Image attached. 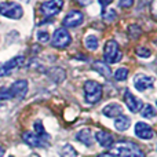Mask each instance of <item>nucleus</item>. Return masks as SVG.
I'll return each mask as SVG.
<instances>
[{
    "instance_id": "28",
    "label": "nucleus",
    "mask_w": 157,
    "mask_h": 157,
    "mask_svg": "<svg viewBox=\"0 0 157 157\" xmlns=\"http://www.w3.org/2000/svg\"><path fill=\"white\" fill-rule=\"evenodd\" d=\"M7 99H11L8 88H0V101H7Z\"/></svg>"
},
{
    "instance_id": "25",
    "label": "nucleus",
    "mask_w": 157,
    "mask_h": 157,
    "mask_svg": "<svg viewBox=\"0 0 157 157\" xmlns=\"http://www.w3.org/2000/svg\"><path fill=\"white\" fill-rule=\"evenodd\" d=\"M102 18L105 19L106 22H112L113 19H116V11L113 8H109V10H105L102 13Z\"/></svg>"
},
{
    "instance_id": "23",
    "label": "nucleus",
    "mask_w": 157,
    "mask_h": 157,
    "mask_svg": "<svg viewBox=\"0 0 157 157\" xmlns=\"http://www.w3.org/2000/svg\"><path fill=\"white\" fill-rule=\"evenodd\" d=\"M114 80L116 81H124L128 76V69L127 68H119L116 72H114Z\"/></svg>"
},
{
    "instance_id": "31",
    "label": "nucleus",
    "mask_w": 157,
    "mask_h": 157,
    "mask_svg": "<svg viewBox=\"0 0 157 157\" xmlns=\"http://www.w3.org/2000/svg\"><path fill=\"white\" fill-rule=\"evenodd\" d=\"M3 155H4V149H3V147H0V157H3Z\"/></svg>"
},
{
    "instance_id": "10",
    "label": "nucleus",
    "mask_w": 157,
    "mask_h": 157,
    "mask_svg": "<svg viewBox=\"0 0 157 157\" xmlns=\"http://www.w3.org/2000/svg\"><path fill=\"white\" fill-rule=\"evenodd\" d=\"M155 86V78L152 76H146V75H136L134 77V87L138 91H145L147 88H153Z\"/></svg>"
},
{
    "instance_id": "2",
    "label": "nucleus",
    "mask_w": 157,
    "mask_h": 157,
    "mask_svg": "<svg viewBox=\"0 0 157 157\" xmlns=\"http://www.w3.org/2000/svg\"><path fill=\"white\" fill-rule=\"evenodd\" d=\"M84 95L88 103H97L102 98V86L95 80H87L84 83Z\"/></svg>"
},
{
    "instance_id": "32",
    "label": "nucleus",
    "mask_w": 157,
    "mask_h": 157,
    "mask_svg": "<svg viewBox=\"0 0 157 157\" xmlns=\"http://www.w3.org/2000/svg\"><path fill=\"white\" fill-rule=\"evenodd\" d=\"M10 157H14V156H10Z\"/></svg>"
},
{
    "instance_id": "12",
    "label": "nucleus",
    "mask_w": 157,
    "mask_h": 157,
    "mask_svg": "<svg viewBox=\"0 0 157 157\" xmlns=\"http://www.w3.org/2000/svg\"><path fill=\"white\" fill-rule=\"evenodd\" d=\"M134 131H135V135L141 139H152L153 136H155V132H153L152 127L147 125L146 123H144V121L136 123Z\"/></svg>"
},
{
    "instance_id": "8",
    "label": "nucleus",
    "mask_w": 157,
    "mask_h": 157,
    "mask_svg": "<svg viewBox=\"0 0 157 157\" xmlns=\"http://www.w3.org/2000/svg\"><path fill=\"white\" fill-rule=\"evenodd\" d=\"M63 6L62 0H51V2H44L41 3L40 6V11L44 14V15L48 18V17H52L55 14H58L61 11Z\"/></svg>"
},
{
    "instance_id": "3",
    "label": "nucleus",
    "mask_w": 157,
    "mask_h": 157,
    "mask_svg": "<svg viewBox=\"0 0 157 157\" xmlns=\"http://www.w3.org/2000/svg\"><path fill=\"white\" fill-rule=\"evenodd\" d=\"M0 14L3 17H7L11 19H19L24 15V10H22L21 4L14 2H3L0 3Z\"/></svg>"
},
{
    "instance_id": "24",
    "label": "nucleus",
    "mask_w": 157,
    "mask_h": 157,
    "mask_svg": "<svg viewBox=\"0 0 157 157\" xmlns=\"http://www.w3.org/2000/svg\"><path fill=\"white\" fill-rule=\"evenodd\" d=\"M128 33H130L131 39H138L142 33V29L138 26V25H131V26L128 28Z\"/></svg>"
},
{
    "instance_id": "18",
    "label": "nucleus",
    "mask_w": 157,
    "mask_h": 157,
    "mask_svg": "<svg viewBox=\"0 0 157 157\" xmlns=\"http://www.w3.org/2000/svg\"><path fill=\"white\" fill-rule=\"evenodd\" d=\"M131 125V120L130 117L124 116V114H121V116L116 117V120H114V127H116V130L119 131H125L128 130Z\"/></svg>"
},
{
    "instance_id": "21",
    "label": "nucleus",
    "mask_w": 157,
    "mask_h": 157,
    "mask_svg": "<svg viewBox=\"0 0 157 157\" xmlns=\"http://www.w3.org/2000/svg\"><path fill=\"white\" fill-rule=\"evenodd\" d=\"M59 156L61 157H77V152L72 145L66 144L62 146V149L59 150Z\"/></svg>"
},
{
    "instance_id": "16",
    "label": "nucleus",
    "mask_w": 157,
    "mask_h": 157,
    "mask_svg": "<svg viewBox=\"0 0 157 157\" xmlns=\"http://www.w3.org/2000/svg\"><path fill=\"white\" fill-rule=\"evenodd\" d=\"M76 139L78 142H81V144H84L86 146H92V144H94L91 130H88V128H83V130L78 131L76 134Z\"/></svg>"
},
{
    "instance_id": "14",
    "label": "nucleus",
    "mask_w": 157,
    "mask_h": 157,
    "mask_svg": "<svg viewBox=\"0 0 157 157\" xmlns=\"http://www.w3.org/2000/svg\"><path fill=\"white\" fill-rule=\"evenodd\" d=\"M95 139H97L98 144L102 147H112L114 145L113 135L106 132V131H98V132L95 134Z\"/></svg>"
},
{
    "instance_id": "4",
    "label": "nucleus",
    "mask_w": 157,
    "mask_h": 157,
    "mask_svg": "<svg viewBox=\"0 0 157 157\" xmlns=\"http://www.w3.org/2000/svg\"><path fill=\"white\" fill-rule=\"evenodd\" d=\"M103 58L108 63H116L121 59V52L119 50V44L114 40H108L103 47Z\"/></svg>"
},
{
    "instance_id": "17",
    "label": "nucleus",
    "mask_w": 157,
    "mask_h": 157,
    "mask_svg": "<svg viewBox=\"0 0 157 157\" xmlns=\"http://www.w3.org/2000/svg\"><path fill=\"white\" fill-rule=\"evenodd\" d=\"M94 71H97L99 75H102L103 77L106 78H110L112 77V71H110V66H108V63L102 62V61H97L94 62Z\"/></svg>"
},
{
    "instance_id": "19",
    "label": "nucleus",
    "mask_w": 157,
    "mask_h": 157,
    "mask_svg": "<svg viewBox=\"0 0 157 157\" xmlns=\"http://www.w3.org/2000/svg\"><path fill=\"white\" fill-rule=\"evenodd\" d=\"M33 127H35V131H36V135L39 136V138H41L43 141H47V139H50L51 136L48 135V134L46 132V130H44L43 127V123L40 121V120H36L35 124H33Z\"/></svg>"
},
{
    "instance_id": "29",
    "label": "nucleus",
    "mask_w": 157,
    "mask_h": 157,
    "mask_svg": "<svg viewBox=\"0 0 157 157\" xmlns=\"http://www.w3.org/2000/svg\"><path fill=\"white\" fill-rule=\"evenodd\" d=\"M119 4H120V7H130V6L134 4V2L132 0H128V2H120Z\"/></svg>"
},
{
    "instance_id": "15",
    "label": "nucleus",
    "mask_w": 157,
    "mask_h": 157,
    "mask_svg": "<svg viewBox=\"0 0 157 157\" xmlns=\"http://www.w3.org/2000/svg\"><path fill=\"white\" fill-rule=\"evenodd\" d=\"M102 113L105 114L106 117H110V119H116V117L121 116L123 114V106L119 105V103H109L105 108L102 109Z\"/></svg>"
},
{
    "instance_id": "7",
    "label": "nucleus",
    "mask_w": 157,
    "mask_h": 157,
    "mask_svg": "<svg viewBox=\"0 0 157 157\" xmlns=\"http://www.w3.org/2000/svg\"><path fill=\"white\" fill-rule=\"evenodd\" d=\"M11 98H15V99H22L25 98L28 92V81L26 80H17L15 83L11 84V87L8 88Z\"/></svg>"
},
{
    "instance_id": "6",
    "label": "nucleus",
    "mask_w": 157,
    "mask_h": 157,
    "mask_svg": "<svg viewBox=\"0 0 157 157\" xmlns=\"http://www.w3.org/2000/svg\"><path fill=\"white\" fill-rule=\"evenodd\" d=\"M25 62V58L22 55H18V57L13 58V59L7 61L6 63L0 65V77H4V76H8L11 72H14L15 69H18L19 66H22Z\"/></svg>"
},
{
    "instance_id": "27",
    "label": "nucleus",
    "mask_w": 157,
    "mask_h": 157,
    "mask_svg": "<svg viewBox=\"0 0 157 157\" xmlns=\"http://www.w3.org/2000/svg\"><path fill=\"white\" fill-rule=\"evenodd\" d=\"M37 40L40 41V43H47V41L50 40L48 32H47V30H41V29H39V30H37Z\"/></svg>"
},
{
    "instance_id": "11",
    "label": "nucleus",
    "mask_w": 157,
    "mask_h": 157,
    "mask_svg": "<svg viewBox=\"0 0 157 157\" xmlns=\"http://www.w3.org/2000/svg\"><path fill=\"white\" fill-rule=\"evenodd\" d=\"M84 21V15L81 11L78 10H72L69 14H66V17L63 18V25L68 28H76L78 25H81Z\"/></svg>"
},
{
    "instance_id": "5",
    "label": "nucleus",
    "mask_w": 157,
    "mask_h": 157,
    "mask_svg": "<svg viewBox=\"0 0 157 157\" xmlns=\"http://www.w3.org/2000/svg\"><path fill=\"white\" fill-rule=\"evenodd\" d=\"M72 37L69 35V32L65 28H58L54 33H52V39H51V44L57 48H65L71 44Z\"/></svg>"
},
{
    "instance_id": "22",
    "label": "nucleus",
    "mask_w": 157,
    "mask_h": 157,
    "mask_svg": "<svg viewBox=\"0 0 157 157\" xmlns=\"http://www.w3.org/2000/svg\"><path fill=\"white\" fill-rule=\"evenodd\" d=\"M141 114H142V117H145V119H155V116H156V110H155V108H153L152 105H146V106H144V109H141Z\"/></svg>"
},
{
    "instance_id": "9",
    "label": "nucleus",
    "mask_w": 157,
    "mask_h": 157,
    "mask_svg": "<svg viewBox=\"0 0 157 157\" xmlns=\"http://www.w3.org/2000/svg\"><path fill=\"white\" fill-rule=\"evenodd\" d=\"M124 102H125V105H127V108L130 109L132 113H138V112L144 108L141 99H139V98H136L128 88L124 91Z\"/></svg>"
},
{
    "instance_id": "30",
    "label": "nucleus",
    "mask_w": 157,
    "mask_h": 157,
    "mask_svg": "<svg viewBox=\"0 0 157 157\" xmlns=\"http://www.w3.org/2000/svg\"><path fill=\"white\" fill-rule=\"evenodd\" d=\"M97 157H113V156H112V153H101Z\"/></svg>"
},
{
    "instance_id": "1",
    "label": "nucleus",
    "mask_w": 157,
    "mask_h": 157,
    "mask_svg": "<svg viewBox=\"0 0 157 157\" xmlns=\"http://www.w3.org/2000/svg\"><path fill=\"white\" fill-rule=\"evenodd\" d=\"M113 157H145L144 152L132 142H120L112 146Z\"/></svg>"
},
{
    "instance_id": "20",
    "label": "nucleus",
    "mask_w": 157,
    "mask_h": 157,
    "mask_svg": "<svg viewBox=\"0 0 157 157\" xmlns=\"http://www.w3.org/2000/svg\"><path fill=\"white\" fill-rule=\"evenodd\" d=\"M84 44L88 50L91 51H95V50L99 47V41H98V37L95 35H87L86 36V40H84Z\"/></svg>"
},
{
    "instance_id": "26",
    "label": "nucleus",
    "mask_w": 157,
    "mask_h": 157,
    "mask_svg": "<svg viewBox=\"0 0 157 157\" xmlns=\"http://www.w3.org/2000/svg\"><path fill=\"white\" fill-rule=\"evenodd\" d=\"M136 54L141 58H149L150 55H152V51H150L149 48H146V47H138V48H136Z\"/></svg>"
},
{
    "instance_id": "13",
    "label": "nucleus",
    "mask_w": 157,
    "mask_h": 157,
    "mask_svg": "<svg viewBox=\"0 0 157 157\" xmlns=\"http://www.w3.org/2000/svg\"><path fill=\"white\" fill-rule=\"evenodd\" d=\"M22 139H24L25 144H28L29 146H33V147H46L47 146L46 141H43L35 132H30V131H26V132L22 134Z\"/></svg>"
}]
</instances>
